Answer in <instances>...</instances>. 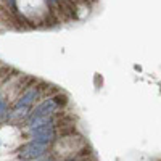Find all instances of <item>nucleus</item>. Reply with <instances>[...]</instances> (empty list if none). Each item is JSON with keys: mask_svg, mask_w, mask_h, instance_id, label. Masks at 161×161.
Listing matches in <instances>:
<instances>
[{"mask_svg": "<svg viewBox=\"0 0 161 161\" xmlns=\"http://www.w3.org/2000/svg\"><path fill=\"white\" fill-rule=\"evenodd\" d=\"M47 148H48V145L31 140L29 143H26L23 148L19 150V156L23 159H37V158L44 156L47 153Z\"/></svg>", "mask_w": 161, "mask_h": 161, "instance_id": "f257e3e1", "label": "nucleus"}, {"mask_svg": "<svg viewBox=\"0 0 161 161\" xmlns=\"http://www.w3.org/2000/svg\"><path fill=\"white\" fill-rule=\"evenodd\" d=\"M58 108V105H57V102L53 100V98H48V100H45L44 103H40L37 108L31 113V116L29 118H37V116H50L52 113H55V110Z\"/></svg>", "mask_w": 161, "mask_h": 161, "instance_id": "f03ea898", "label": "nucleus"}, {"mask_svg": "<svg viewBox=\"0 0 161 161\" xmlns=\"http://www.w3.org/2000/svg\"><path fill=\"white\" fill-rule=\"evenodd\" d=\"M39 97V92H37V89H31V90H28L24 93V95L18 100V103H16V106H29L36 98Z\"/></svg>", "mask_w": 161, "mask_h": 161, "instance_id": "7ed1b4c3", "label": "nucleus"}, {"mask_svg": "<svg viewBox=\"0 0 161 161\" xmlns=\"http://www.w3.org/2000/svg\"><path fill=\"white\" fill-rule=\"evenodd\" d=\"M5 111V102L2 100V98H0V114H2Z\"/></svg>", "mask_w": 161, "mask_h": 161, "instance_id": "20e7f679", "label": "nucleus"}, {"mask_svg": "<svg viewBox=\"0 0 161 161\" xmlns=\"http://www.w3.org/2000/svg\"><path fill=\"white\" fill-rule=\"evenodd\" d=\"M63 161H76V159H63Z\"/></svg>", "mask_w": 161, "mask_h": 161, "instance_id": "39448f33", "label": "nucleus"}]
</instances>
